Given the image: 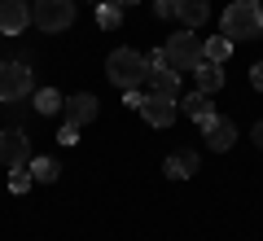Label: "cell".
Here are the masks:
<instances>
[{"label":"cell","instance_id":"cell-1","mask_svg":"<svg viewBox=\"0 0 263 241\" xmlns=\"http://www.w3.org/2000/svg\"><path fill=\"white\" fill-rule=\"evenodd\" d=\"M105 75H110V84L114 88H141L149 84V57L136 53V48H114L110 57H105Z\"/></svg>","mask_w":263,"mask_h":241},{"label":"cell","instance_id":"cell-2","mask_svg":"<svg viewBox=\"0 0 263 241\" xmlns=\"http://www.w3.org/2000/svg\"><path fill=\"white\" fill-rule=\"evenodd\" d=\"M224 35L228 40H254V35H263V5L259 0H233L224 9Z\"/></svg>","mask_w":263,"mask_h":241},{"label":"cell","instance_id":"cell-3","mask_svg":"<svg viewBox=\"0 0 263 241\" xmlns=\"http://www.w3.org/2000/svg\"><path fill=\"white\" fill-rule=\"evenodd\" d=\"M31 22L40 31H48V35H57V31H66L75 22V0H35L31 5Z\"/></svg>","mask_w":263,"mask_h":241},{"label":"cell","instance_id":"cell-4","mask_svg":"<svg viewBox=\"0 0 263 241\" xmlns=\"http://www.w3.org/2000/svg\"><path fill=\"white\" fill-rule=\"evenodd\" d=\"M162 53H167V62L176 66V70H197V62H202V40L189 35V31H180V35H167Z\"/></svg>","mask_w":263,"mask_h":241},{"label":"cell","instance_id":"cell-5","mask_svg":"<svg viewBox=\"0 0 263 241\" xmlns=\"http://www.w3.org/2000/svg\"><path fill=\"white\" fill-rule=\"evenodd\" d=\"M31 92V66L27 62H0V101H22Z\"/></svg>","mask_w":263,"mask_h":241},{"label":"cell","instance_id":"cell-6","mask_svg":"<svg viewBox=\"0 0 263 241\" xmlns=\"http://www.w3.org/2000/svg\"><path fill=\"white\" fill-rule=\"evenodd\" d=\"M176 114H180V101H176V97H167V92H145L141 119L149 123V127H171Z\"/></svg>","mask_w":263,"mask_h":241},{"label":"cell","instance_id":"cell-7","mask_svg":"<svg viewBox=\"0 0 263 241\" xmlns=\"http://www.w3.org/2000/svg\"><path fill=\"white\" fill-rule=\"evenodd\" d=\"M149 92H167V97L180 92V70L167 62V53H162V48L149 57Z\"/></svg>","mask_w":263,"mask_h":241},{"label":"cell","instance_id":"cell-8","mask_svg":"<svg viewBox=\"0 0 263 241\" xmlns=\"http://www.w3.org/2000/svg\"><path fill=\"white\" fill-rule=\"evenodd\" d=\"M27 158H31V136L18 127H5L0 132V162L5 167H27Z\"/></svg>","mask_w":263,"mask_h":241},{"label":"cell","instance_id":"cell-9","mask_svg":"<svg viewBox=\"0 0 263 241\" xmlns=\"http://www.w3.org/2000/svg\"><path fill=\"white\" fill-rule=\"evenodd\" d=\"M97 110H101V101H97L92 92H75V97H66L62 119H66V123H75V127H84V123L97 119Z\"/></svg>","mask_w":263,"mask_h":241},{"label":"cell","instance_id":"cell-10","mask_svg":"<svg viewBox=\"0 0 263 241\" xmlns=\"http://www.w3.org/2000/svg\"><path fill=\"white\" fill-rule=\"evenodd\" d=\"M31 27V5L27 0H0V31L5 35H22Z\"/></svg>","mask_w":263,"mask_h":241},{"label":"cell","instance_id":"cell-11","mask_svg":"<svg viewBox=\"0 0 263 241\" xmlns=\"http://www.w3.org/2000/svg\"><path fill=\"white\" fill-rule=\"evenodd\" d=\"M180 110H184V114H189V119H193V123H197L202 132H206L211 123L219 119V114H215V105H211V97H206V92H193V97H184V101H180Z\"/></svg>","mask_w":263,"mask_h":241},{"label":"cell","instance_id":"cell-12","mask_svg":"<svg viewBox=\"0 0 263 241\" xmlns=\"http://www.w3.org/2000/svg\"><path fill=\"white\" fill-rule=\"evenodd\" d=\"M162 171H167L171 180H189V176H197V154H193V149H176V154H167Z\"/></svg>","mask_w":263,"mask_h":241},{"label":"cell","instance_id":"cell-13","mask_svg":"<svg viewBox=\"0 0 263 241\" xmlns=\"http://www.w3.org/2000/svg\"><path fill=\"white\" fill-rule=\"evenodd\" d=\"M237 140V123L233 119H215L206 127V149H215V154H224V149H233Z\"/></svg>","mask_w":263,"mask_h":241},{"label":"cell","instance_id":"cell-14","mask_svg":"<svg viewBox=\"0 0 263 241\" xmlns=\"http://www.w3.org/2000/svg\"><path fill=\"white\" fill-rule=\"evenodd\" d=\"M193 75H197V92H206V97H215L219 88H224V70H219V62H206V57H202Z\"/></svg>","mask_w":263,"mask_h":241},{"label":"cell","instance_id":"cell-15","mask_svg":"<svg viewBox=\"0 0 263 241\" xmlns=\"http://www.w3.org/2000/svg\"><path fill=\"white\" fill-rule=\"evenodd\" d=\"M176 18L184 27H202L211 18V0H176Z\"/></svg>","mask_w":263,"mask_h":241},{"label":"cell","instance_id":"cell-16","mask_svg":"<svg viewBox=\"0 0 263 241\" xmlns=\"http://www.w3.org/2000/svg\"><path fill=\"white\" fill-rule=\"evenodd\" d=\"M62 92H57V88H40V92H35V110L40 114H48V119H53V114H62Z\"/></svg>","mask_w":263,"mask_h":241},{"label":"cell","instance_id":"cell-17","mask_svg":"<svg viewBox=\"0 0 263 241\" xmlns=\"http://www.w3.org/2000/svg\"><path fill=\"white\" fill-rule=\"evenodd\" d=\"M228 53H233V40L228 35H211L206 44H202V57H206V62H224Z\"/></svg>","mask_w":263,"mask_h":241},{"label":"cell","instance_id":"cell-18","mask_svg":"<svg viewBox=\"0 0 263 241\" xmlns=\"http://www.w3.org/2000/svg\"><path fill=\"white\" fill-rule=\"evenodd\" d=\"M31 176H35L40 184H53V180H62V167H57L53 158H35V162H31Z\"/></svg>","mask_w":263,"mask_h":241},{"label":"cell","instance_id":"cell-19","mask_svg":"<svg viewBox=\"0 0 263 241\" xmlns=\"http://www.w3.org/2000/svg\"><path fill=\"white\" fill-rule=\"evenodd\" d=\"M123 22V5H97V27L101 31H119Z\"/></svg>","mask_w":263,"mask_h":241},{"label":"cell","instance_id":"cell-20","mask_svg":"<svg viewBox=\"0 0 263 241\" xmlns=\"http://www.w3.org/2000/svg\"><path fill=\"white\" fill-rule=\"evenodd\" d=\"M31 180H35V176H31V167H9V189H13V193H27Z\"/></svg>","mask_w":263,"mask_h":241},{"label":"cell","instance_id":"cell-21","mask_svg":"<svg viewBox=\"0 0 263 241\" xmlns=\"http://www.w3.org/2000/svg\"><path fill=\"white\" fill-rule=\"evenodd\" d=\"M57 140H62V145H79V127H75V123H62Z\"/></svg>","mask_w":263,"mask_h":241},{"label":"cell","instance_id":"cell-22","mask_svg":"<svg viewBox=\"0 0 263 241\" xmlns=\"http://www.w3.org/2000/svg\"><path fill=\"white\" fill-rule=\"evenodd\" d=\"M154 13L158 18H176V0H154Z\"/></svg>","mask_w":263,"mask_h":241},{"label":"cell","instance_id":"cell-23","mask_svg":"<svg viewBox=\"0 0 263 241\" xmlns=\"http://www.w3.org/2000/svg\"><path fill=\"white\" fill-rule=\"evenodd\" d=\"M250 84H254V88H259V92H263V62H259V66H254V70H250Z\"/></svg>","mask_w":263,"mask_h":241},{"label":"cell","instance_id":"cell-24","mask_svg":"<svg viewBox=\"0 0 263 241\" xmlns=\"http://www.w3.org/2000/svg\"><path fill=\"white\" fill-rule=\"evenodd\" d=\"M250 140H254V145L263 149V123H254V127H250Z\"/></svg>","mask_w":263,"mask_h":241},{"label":"cell","instance_id":"cell-25","mask_svg":"<svg viewBox=\"0 0 263 241\" xmlns=\"http://www.w3.org/2000/svg\"><path fill=\"white\" fill-rule=\"evenodd\" d=\"M97 5H119V0H97Z\"/></svg>","mask_w":263,"mask_h":241},{"label":"cell","instance_id":"cell-26","mask_svg":"<svg viewBox=\"0 0 263 241\" xmlns=\"http://www.w3.org/2000/svg\"><path fill=\"white\" fill-rule=\"evenodd\" d=\"M119 5H136V0H119Z\"/></svg>","mask_w":263,"mask_h":241}]
</instances>
